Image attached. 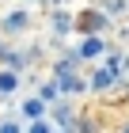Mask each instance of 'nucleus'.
I'll return each mask as SVG.
<instances>
[{
    "mask_svg": "<svg viewBox=\"0 0 129 133\" xmlns=\"http://www.w3.org/2000/svg\"><path fill=\"white\" fill-rule=\"evenodd\" d=\"M110 80H114V69H103V72H95V88H110Z\"/></svg>",
    "mask_w": 129,
    "mask_h": 133,
    "instance_id": "nucleus-4",
    "label": "nucleus"
},
{
    "mask_svg": "<svg viewBox=\"0 0 129 133\" xmlns=\"http://www.w3.org/2000/svg\"><path fill=\"white\" fill-rule=\"evenodd\" d=\"M4 27H8V31H23V27H27V15H8Z\"/></svg>",
    "mask_w": 129,
    "mask_h": 133,
    "instance_id": "nucleus-3",
    "label": "nucleus"
},
{
    "mask_svg": "<svg viewBox=\"0 0 129 133\" xmlns=\"http://www.w3.org/2000/svg\"><path fill=\"white\" fill-rule=\"evenodd\" d=\"M0 133H19V129H15V125H0Z\"/></svg>",
    "mask_w": 129,
    "mask_h": 133,
    "instance_id": "nucleus-7",
    "label": "nucleus"
},
{
    "mask_svg": "<svg viewBox=\"0 0 129 133\" xmlns=\"http://www.w3.org/2000/svg\"><path fill=\"white\" fill-rule=\"evenodd\" d=\"M30 133H50V125H46V122H34V125H30Z\"/></svg>",
    "mask_w": 129,
    "mask_h": 133,
    "instance_id": "nucleus-6",
    "label": "nucleus"
},
{
    "mask_svg": "<svg viewBox=\"0 0 129 133\" xmlns=\"http://www.w3.org/2000/svg\"><path fill=\"white\" fill-rule=\"evenodd\" d=\"M27 114H30V118H38V114H42V103H34V99H30V103H27Z\"/></svg>",
    "mask_w": 129,
    "mask_h": 133,
    "instance_id": "nucleus-5",
    "label": "nucleus"
},
{
    "mask_svg": "<svg viewBox=\"0 0 129 133\" xmlns=\"http://www.w3.org/2000/svg\"><path fill=\"white\" fill-rule=\"evenodd\" d=\"M80 53H84V57H99V53H103V42H99V38H87Z\"/></svg>",
    "mask_w": 129,
    "mask_h": 133,
    "instance_id": "nucleus-2",
    "label": "nucleus"
},
{
    "mask_svg": "<svg viewBox=\"0 0 129 133\" xmlns=\"http://www.w3.org/2000/svg\"><path fill=\"white\" fill-rule=\"evenodd\" d=\"M19 88V76L15 72H0V91H15Z\"/></svg>",
    "mask_w": 129,
    "mask_h": 133,
    "instance_id": "nucleus-1",
    "label": "nucleus"
}]
</instances>
